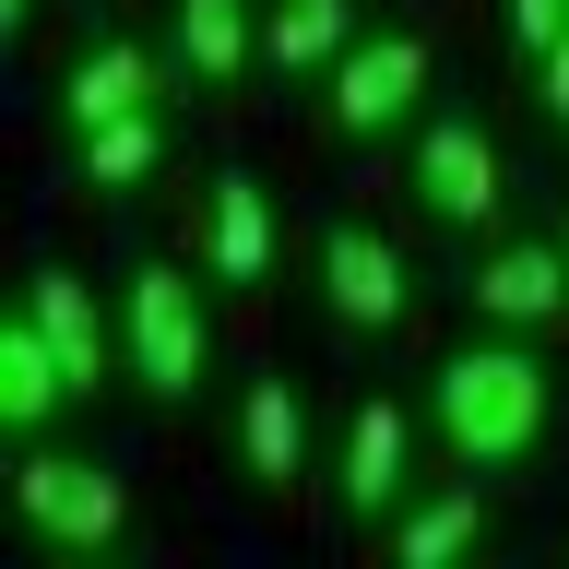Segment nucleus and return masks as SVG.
<instances>
[{"mask_svg":"<svg viewBox=\"0 0 569 569\" xmlns=\"http://www.w3.org/2000/svg\"><path fill=\"white\" fill-rule=\"evenodd\" d=\"M416 416L427 451L451 475H487V487H546L569 475V345H522V332H475L451 320L416 368Z\"/></svg>","mask_w":569,"mask_h":569,"instance_id":"1","label":"nucleus"},{"mask_svg":"<svg viewBox=\"0 0 569 569\" xmlns=\"http://www.w3.org/2000/svg\"><path fill=\"white\" fill-rule=\"evenodd\" d=\"M107 297H119V368H131V416L202 427L226 403V356H238V309L202 284V261L167 226H119L107 238Z\"/></svg>","mask_w":569,"mask_h":569,"instance_id":"2","label":"nucleus"},{"mask_svg":"<svg viewBox=\"0 0 569 569\" xmlns=\"http://www.w3.org/2000/svg\"><path fill=\"white\" fill-rule=\"evenodd\" d=\"M522 213H533V167H522V131H510L498 107L439 96L416 131L391 142V226H403L416 249L451 261V249L522 226Z\"/></svg>","mask_w":569,"mask_h":569,"instance_id":"3","label":"nucleus"},{"mask_svg":"<svg viewBox=\"0 0 569 569\" xmlns=\"http://www.w3.org/2000/svg\"><path fill=\"white\" fill-rule=\"evenodd\" d=\"M297 297H309V320L332 345L380 356L427 320V249L403 226H380V213H356V202H320L297 226Z\"/></svg>","mask_w":569,"mask_h":569,"instance_id":"4","label":"nucleus"},{"mask_svg":"<svg viewBox=\"0 0 569 569\" xmlns=\"http://www.w3.org/2000/svg\"><path fill=\"white\" fill-rule=\"evenodd\" d=\"M439 71H451L439 12H380V24L309 83V142L320 154H356V167H391V142L439 107Z\"/></svg>","mask_w":569,"mask_h":569,"instance_id":"5","label":"nucleus"},{"mask_svg":"<svg viewBox=\"0 0 569 569\" xmlns=\"http://www.w3.org/2000/svg\"><path fill=\"white\" fill-rule=\"evenodd\" d=\"M320 451H332V391L309 356H261L226 391V498L249 522H297L320 498Z\"/></svg>","mask_w":569,"mask_h":569,"instance_id":"6","label":"nucleus"},{"mask_svg":"<svg viewBox=\"0 0 569 569\" xmlns=\"http://www.w3.org/2000/svg\"><path fill=\"white\" fill-rule=\"evenodd\" d=\"M167 238L202 261V284H213L238 320H261V309L284 297V261H297V202L273 190V167L213 154V167L167 202Z\"/></svg>","mask_w":569,"mask_h":569,"instance_id":"7","label":"nucleus"},{"mask_svg":"<svg viewBox=\"0 0 569 569\" xmlns=\"http://www.w3.org/2000/svg\"><path fill=\"white\" fill-rule=\"evenodd\" d=\"M439 475V451H427V416H416V391H345L332 403V451H320V522L345 533V546H368V533L403 510V498Z\"/></svg>","mask_w":569,"mask_h":569,"instance_id":"8","label":"nucleus"},{"mask_svg":"<svg viewBox=\"0 0 569 569\" xmlns=\"http://www.w3.org/2000/svg\"><path fill=\"white\" fill-rule=\"evenodd\" d=\"M142 107H190L167 36L131 24V12H96V24L36 60V142H71V131H107V119H142Z\"/></svg>","mask_w":569,"mask_h":569,"instance_id":"9","label":"nucleus"},{"mask_svg":"<svg viewBox=\"0 0 569 569\" xmlns=\"http://www.w3.org/2000/svg\"><path fill=\"white\" fill-rule=\"evenodd\" d=\"M213 119L202 107H142V119H107V131H71L48 142V190L83 213H142V202H178L190 178L213 167Z\"/></svg>","mask_w":569,"mask_h":569,"instance_id":"10","label":"nucleus"},{"mask_svg":"<svg viewBox=\"0 0 569 569\" xmlns=\"http://www.w3.org/2000/svg\"><path fill=\"white\" fill-rule=\"evenodd\" d=\"M439 297H451V320H475V332L569 345V238H558V213H522V226L451 249V261H439Z\"/></svg>","mask_w":569,"mask_h":569,"instance_id":"11","label":"nucleus"},{"mask_svg":"<svg viewBox=\"0 0 569 569\" xmlns=\"http://www.w3.org/2000/svg\"><path fill=\"white\" fill-rule=\"evenodd\" d=\"M12 498H24V522L60 546V558H131L142 546V487L131 462L83 451V439H12Z\"/></svg>","mask_w":569,"mask_h":569,"instance_id":"12","label":"nucleus"},{"mask_svg":"<svg viewBox=\"0 0 569 569\" xmlns=\"http://www.w3.org/2000/svg\"><path fill=\"white\" fill-rule=\"evenodd\" d=\"M24 320L60 345L71 368V403H83V427H107L119 403H131V368H119V297H107V261H71V249H24Z\"/></svg>","mask_w":569,"mask_h":569,"instance_id":"13","label":"nucleus"},{"mask_svg":"<svg viewBox=\"0 0 569 569\" xmlns=\"http://www.w3.org/2000/svg\"><path fill=\"white\" fill-rule=\"evenodd\" d=\"M510 533H522L510 487H487V475H451V462H439V475H427V487L403 498V510H391L356 558H380V569H439V558H498Z\"/></svg>","mask_w":569,"mask_h":569,"instance_id":"14","label":"nucleus"},{"mask_svg":"<svg viewBox=\"0 0 569 569\" xmlns=\"http://www.w3.org/2000/svg\"><path fill=\"white\" fill-rule=\"evenodd\" d=\"M154 36L202 119H238L261 96V0H154Z\"/></svg>","mask_w":569,"mask_h":569,"instance_id":"15","label":"nucleus"},{"mask_svg":"<svg viewBox=\"0 0 569 569\" xmlns=\"http://www.w3.org/2000/svg\"><path fill=\"white\" fill-rule=\"evenodd\" d=\"M60 427H83L71 368H60V345L24 320V297H12V309H0V439H60Z\"/></svg>","mask_w":569,"mask_h":569,"instance_id":"16","label":"nucleus"},{"mask_svg":"<svg viewBox=\"0 0 569 569\" xmlns=\"http://www.w3.org/2000/svg\"><path fill=\"white\" fill-rule=\"evenodd\" d=\"M380 24V0H261V83H320L356 36Z\"/></svg>","mask_w":569,"mask_h":569,"instance_id":"17","label":"nucleus"},{"mask_svg":"<svg viewBox=\"0 0 569 569\" xmlns=\"http://www.w3.org/2000/svg\"><path fill=\"white\" fill-rule=\"evenodd\" d=\"M498 119H510V131H522L533 154H558V167H569V24L546 36V60H533L522 83L498 96Z\"/></svg>","mask_w":569,"mask_h":569,"instance_id":"18","label":"nucleus"},{"mask_svg":"<svg viewBox=\"0 0 569 569\" xmlns=\"http://www.w3.org/2000/svg\"><path fill=\"white\" fill-rule=\"evenodd\" d=\"M569 24V0H487V60H498V96L546 60V36Z\"/></svg>","mask_w":569,"mask_h":569,"instance_id":"19","label":"nucleus"},{"mask_svg":"<svg viewBox=\"0 0 569 569\" xmlns=\"http://www.w3.org/2000/svg\"><path fill=\"white\" fill-rule=\"evenodd\" d=\"M48 12H60V0H0V48H24V60H48Z\"/></svg>","mask_w":569,"mask_h":569,"instance_id":"20","label":"nucleus"},{"mask_svg":"<svg viewBox=\"0 0 569 569\" xmlns=\"http://www.w3.org/2000/svg\"><path fill=\"white\" fill-rule=\"evenodd\" d=\"M558 238H569V190H558Z\"/></svg>","mask_w":569,"mask_h":569,"instance_id":"21","label":"nucleus"},{"mask_svg":"<svg viewBox=\"0 0 569 569\" xmlns=\"http://www.w3.org/2000/svg\"><path fill=\"white\" fill-rule=\"evenodd\" d=\"M83 12H96V0H83Z\"/></svg>","mask_w":569,"mask_h":569,"instance_id":"22","label":"nucleus"}]
</instances>
